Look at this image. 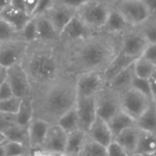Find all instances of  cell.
<instances>
[{"label": "cell", "instance_id": "6da1fadb", "mask_svg": "<svg viewBox=\"0 0 156 156\" xmlns=\"http://www.w3.org/2000/svg\"><path fill=\"white\" fill-rule=\"evenodd\" d=\"M121 36L99 31L68 44L58 45L64 73L77 76L105 71L120 52Z\"/></svg>", "mask_w": 156, "mask_h": 156}, {"label": "cell", "instance_id": "7a4b0ae2", "mask_svg": "<svg viewBox=\"0 0 156 156\" xmlns=\"http://www.w3.org/2000/svg\"><path fill=\"white\" fill-rule=\"evenodd\" d=\"M30 98L34 116L49 123H56L67 111L76 104V76L63 73L52 83L33 92Z\"/></svg>", "mask_w": 156, "mask_h": 156}, {"label": "cell", "instance_id": "3957f363", "mask_svg": "<svg viewBox=\"0 0 156 156\" xmlns=\"http://www.w3.org/2000/svg\"><path fill=\"white\" fill-rule=\"evenodd\" d=\"M32 88V93L48 86L63 75L58 45L38 41L28 43L22 61Z\"/></svg>", "mask_w": 156, "mask_h": 156}, {"label": "cell", "instance_id": "277c9868", "mask_svg": "<svg viewBox=\"0 0 156 156\" xmlns=\"http://www.w3.org/2000/svg\"><path fill=\"white\" fill-rule=\"evenodd\" d=\"M112 7L110 0H90L76 10V15L92 31H102Z\"/></svg>", "mask_w": 156, "mask_h": 156}, {"label": "cell", "instance_id": "5b68a950", "mask_svg": "<svg viewBox=\"0 0 156 156\" xmlns=\"http://www.w3.org/2000/svg\"><path fill=\"white\" fill-rule=\"evenodd\" d=\"M112 4L132 27H139L152 13L145 0H116Z\"/></svg>", "mask_w": 156, "mask_h": 156}, {"label": "cell", "instance_id": "8992f818", "mask_svg": "<svg viewBox=\"0 0 156 156\" xmlns=\"http://www.w3.org/2000/svg\"><path fill=\"white\" fill-rule=\"evenodd\" d=\"M67 136L68 133H66L58 123H51L42 147L40 149L31 150V155H64Z\"/></svg>", "mask_w": 156, "mask_h": 156}, {"label": "cell", "instance_id": "52a82bcc", "mask_svg": "<svg viewBox=\"0 0 156 156\" xmlns=\"http://www.w3.org/2000/svg\"><path fill=\"white\" fill-rule=\"evenodd\" d=\"M107 85L104 71H90L76 76L77 97H96Z\"/></svg>", "mask_w": 156, "mask_h": 156}, {"label": "cell", "instance_id": "ba28073f", "mask_svg": "<svg viewBox=\"0 0 156 156\" xmlns=\"http://www.w3.org/2000/svg\"><path fill=\"white\" fill-rule=\"evenodd\" d=\"M148 41L138 27H131L121 35L120 51L134 59L142 56Z\"/></svg>", "mask_w": 156, "mask_h": 156}, {"label": "cell", "instance_id": "9c48e42d", "mask_svg": "<svg viewBox=\"0 0 156 156\" xmlns=\"http://www.w3.org/2000/svg\"><path fill=\"white\" fill-rule=\"evenodd\" d=\"M121 109L135 122L153 103L147 96L132 88L120 95Z\"/></svg>", "mask_w": 156, "mask_h": 156}, {"label": "cell", "instance_id": "30bf717a", "mask_svg": "<svg viewBox=\"0 0 156 156\" xmlns=\"http://www.w3.org/2000/svg\"><path fill=\"white\" fill-rule=\"evenodd\" d=\"M28 43L22 39H11L0 44V66L7 69L21 64L26 55Z\"/></svg>", "mask_w": 156, "mask_h": 156}, {"label": "cell", "instance_id": "8fae6325", "mask_svg": "<svg viewBox=\"0 0 156 156\" xmlns=\"http://www.w3.org/2000/svg\"><path fill=\"white\" fill-rule=\"evenodd\" d=\"M6 80L9 83L15 96L20 99L30 98L32 88L28 76L22 64H16L5 69Z\"/></svg>", "mask_w": 156, "mask_h": 156}, {"label": "cell", "instance_id": "7c38bea8", "mask_svg": "<svg viewBox=\"0 0 156 156\" xmlns=\"http://www.w3.org/2000/svg\"><path fill=\"white\" fill-rule=\"evenodd\" d=\"M97 116L109 121L121 110L120 96L107 86L96 96Z\"/></svg>", "mask_w": 156, "mask_h": 156}, {"label": "cell", "instance_id": "4fadbf2b", "mask_svg": "<svg viewBox=\"0 0 156 156\" xmlns=\"http://www.w3.org/2000/svg\"><path fill=\"white\" fill-rule=\"evenodd\" d=\"M76 110L80 121V128L87 133L97 118L96 97H77Z\"/></svg>", "mask_w": 156, "mask_h": 156}, {"label": "cell", "instance_id": "5bb4252c", "mask_svg": "<svg viewBox=\"0 0 156 156\" xmlns=\"http://www.w3.org/2000/svg\"><path fill=\"white\" fill-rule=\"evenodd\" d=\"M92 32L81 20L80 18L75 15L71 20L64 27V28L59 33V42L58 45L68 44L70 42L77 41L79 39L84 38Z\"/></svg>", "mask_w": 156, "mask_h": 156}, {"label": "cell", "instance_id": "9a60e30c", "mask_svg": "<svg viewBox=\"0 0 156 156\" xmlns=\"http://www.w3.org/2000/svg\"><path fill=\"white\" fill-rule=\"evenodd\" d=\"M37 22V40L48 45H58L59 34L45 14L33 16Z\"/></svg>", "mask_w": 156, "mask_h": 156}, {"label": "cell", "instance_id": "2e32d148", "mask_svg": "<svg viewBox=\"0 0 156 156\" xmlns=\"http://www.w3.org/2000/svg\"><path fill=\"white\" fill-rule=\"evenodd\" d=\"M44 14L48 16L59 34L64 27L76 15V9L66 5L54 2L52 6Z\"/></svg>", "mask_w": 156, "mask_h": 156}, {"label": "cell", "instance_id": "e0dca14e", "mask_svg": "<svg viewBox=\"0 0 156 156\" xmlns=\"http://www.w3.org/2000/svg\"><path fill=\"white\" fill-rule=\"evenodd\" d=\"M50 124L39 117H33L27 126L28 145L31 150L40 149L42 147Z\"/></svg>", "mask_w": 156, "mask_h": 156}, {"label": "cell", "instance_id": "ac0fdd59", "mask_svg": "<svg viewBox=\"0 0 156 156\" xmlns=\"http://www.w3.org/2000/svg\"><path fill=\"white\" fill-rule=\"evenodd\" d=\"M133 62L107 81L106 86L119 96L133 88V82L135 77Z\"/></svg>", "mask_w": 156, "mask_h": 156}, {"label": "cell", "instance_id": "d6986e66", "mask_svg": "<svg viewBox=\"0 0 156 156\" xmlns=\"http://www.w3.org/2000/svg\"><path fill=\"white\" fill-rule=\"evenodd\" d=\"M87 134L90 139L104 146H107L113 140V136L107 121L98 116L87 131Z\"/></svg>", "mask_w": 156, "mask_h": 156}, {"label": "cell", "instance_id": "ffe728a7", "mask_svg": "<svg viewBox=\"0 0 156 156\" xmlns=\"http://www.w3.org/2000/svg\"><path fill=\"white\" fill-rule=\"evenodd\" d=\"M131 27L132 26L127 22L124 16L113 6L112 4V7L108 16V18L106 20L102 31H105L110 34L121 36Z\"/></svg>", "mask_w": 156, "mask_h": 156}, {"label": "cell", "instance_id": "44dd1931", "mask_svg": "<svg viewBox=\"0 0 156 156\" xmlns=\"http://www.w3.org/2000/svg\"><path fill=\"white\" fill-rule=\"evenodd\" d=\"M140 132L141 130L136 125H133L123 130L114 138V140H116L124 148L128 156L134 155L135 154L139 141Z\"/></svg>", "mask_w": 156, "mask_h": 156}, {"label": "cell", "instance_id": "7402d4cb", "mask_svg": "<svg viewBox=\"0 0 156 156\" xmlns=\"http://www.w3.org/2000/svg\"><path fill=\"white\" fill-rule=\"evenodd\" d=\"M88 138L87 133L81 129H77L68 133L64 155L80 156Z\"/></svg>", "mask_w": 156, "mask_h": 156}, {"label": "cell", "instance_id": "603a6c76", "mask_svg": "<svg viewBox=\"0 0 156 156\" xmlns=\"http://www.w3.org/2000/svg\"><path fill=\"white\" fill-rule=\"evenodd\" d=\"M0 16L18 31L22 29L31 17L25 10L17 9L10 5L0 12Z\"/></svg>", "mask_w": 156, "mask_h": 156}, {"label": "cell", "instance_id": "cb8c5ba5", "mask_svg": "<svg viewBox=\"0 0 156 156\" xmlns=\"http://www.w3.org/2000/svg\"><path fill=\"white\" fill-rule=\"evenodd\" d=\"M107 122L112 133L113 139L123 130L135 125V121L130 115L124 112L122 109L114 116H112Z\"/></svg>", "mask_w": 156, "mask_h": 156}, {"label": "cell", "instance_id": "d4e9b609", "mask_svg": "<svg viewBox=\"0 0 156 156\" xmlns=\"http://www.w3.org/2000/svg\"><path fill=\"white\" fill-rule=\"evenodd\" d=\"M156 154V134L141 130L134 155Z\"/></svg>", "mask_w": 156, "mask_h": 156}, {"label": "cell", "instance_id": "484cf974", "mask_svg": "<svg viewBox=\"0 0 156 156\" xmlns=\"http://www.w3.org/2000/svg\"><path fill=\"white\" fill-rule=\"evenodd\" d=\"M135 125L144 132L156 134V106L154 102L136 120Z\"/></svg>", "mask_w": 156, "mask_h": 156}, {"label": "cell", "instance_id": "4316f807", "mask_svg": "<svg viewBox=\"0 0 156 156\" xmlns=\"http://www.w3.org/2000/svg\"><path fill=\"white\" fill-rule=\"evenodd\" d=\"M33 117H34V110H33L31 98L23 99L19 110L15 114V123L21 127L27 128Z\"/></svg>", "mask_w": 156, "mask_h": 156}, {"label": "cell", "instance_id": "83f0119b", "mask_svg": "<svg viewBox=\"0 0 156 156\" xmlns=\"http://www.w3.org/2000/svg\"><path fill=\"white\" fill-rule=\"evenodd\" d=\"M134 60H135L134 58H130L120 51L117 57L113 59V61L108 67V69L104 71L107 81L111 80L112 77H114L116 74H118L120 71L124 69L126 67H128L130 64H132Z\"/></svg>", "mask_w": 156, "mask_h": 156}, {"label": "cell", "instance_id": "f1b7e54d", "mask_svg": "<svg viewBox=\"0 0 156 156\" xmlns=\"http://www.w3.org/2000/svg\"><path fill=\"white\" fill-rule=\"evenodd\" d=\"M58 123L66 133H70L80 128V121L76 106L74 105L71 109L67 111L56 122Z\"/></svg>", "mask_w": 156, "mask_h": 156}, {"label": "cell", "instance_id": "f546056e", "mask_svg": "<svg viewBox=\"0 0 156 156\" xmlns=\"http://www.w3.org/2000/svg\"><path fill=\"white\" fill-rule=\"evenodd\" d=\"M134 72L137 77L144 79H150V77L156 71V65L143 57H139L133 62Z\"/></svg>", "mask_w": 156, "mask_h": 156}, {"label": "cell", "instance_id": "4dcf8cb0", "mask_svg": "<svg viewBox=\"0 0 156 156\" xmlns=\"http://www.w3.org/2000/svg\"><path fill=\"white\" fill-rule=\"evenodd\" d=\"M148 43H156V13L151 15L138 27Z\"/></svg>", "mask_w": 156, "mask_h": 156}, {"label": "cell", "instance_id": "1f68e13d", "mask_svg": "<svg viewBox=\"0 0 156 156\" xmlns=\"http://www.w3.org/2000/svg\"><path fill=\"white\" fill-rule=\"evenodd\" d=\"M80 156H107L106 146L88 136Z\"/></svg>", "mask_w": 156, "mask_h": 156}, {"label": "cell", "instance_id": "d6a6232c", "mask_svg": "<svg viewBox=\"0 0 156 156\" xmlns=\"http://www.w3.org/2000/svg\"><path fill=\"white\" fill-rule=\"evenodd\" d=\"M5 146V156H23L31 154V149L29 145L23 143L6 140Z\"/></svg>", "mask_w": 156, "mask_h": 156}, {"label": "cell", "instance_id": "836d02e7", "mask_svg": "<svg viewBox=\"0 0 156 156\" xmlns=\"http://www.w3.org/2000/svg\"><path fill=\"white\" fill-rule=\"evenodd\" d=\"M5 133L7 140L23 143L28 145V134L27 127H21L15 123Z\"/></svg>", "mask_w": 156, "mask_h": 156}, {"label": "cell", "instance_id": "e575fe53", "mask_svg": "<svg viewBox=\"0 0 156 156\" xmlns=\"http://www.w3.org/2000/svg\"><path fill=\"white\" fill-rule=\"evenodd\" d=\"M21 39L20 31L16 30L11 26L6 20L0 16V42L11 40V39Z\"/></svg>", "mask_w": 156, "mask_h": 156}, {"label": "cell", "instance_id": "d590c367", "mask_svg": "<svg viewBox=\"0 0 156 156\" xmlns=\"http://www.w3.org/2000/svg\"><path fill=\"white\" fill-rule=\"evenodd\" d=\"M20 38L27 43L37 40V22L35 16H31L20 30Z\"/></svg>", "mask_w": 156, "mask_h": 156}, {"label": "cell", "instance_id": "8d00e7d4", "mask_svg": "<svg viewBox=\"0 0 156 156\" xmlns=\"http://www.w3.org/2000/svg\"><path fill=\"white\" fill-rule=\"evenodd\" d=\"M22 100L23 99L16 96H13L11 98L0 101V112L15 115L20 108Z\"/></svg>", "mask_w": 156, "mask_h": 156}, {"label": "cell", "instance_id": "74e56055", "mask_svg": "<svg viewBox=\"0 0 156 156\" xmlns=\"http://www.w3.org/2000/svg\"><path fill=\"white\" fill-rule=\"evenodd\" d=\"M133 88L137 90L138 91L142 92L145 96H147L149 99L152 100V92H151V86H150V81L148 79H144L137 77L135 75L133 82ZM153 101V100H152Z\"/></svg>", "mask_w": 156, "mask_h": 156}, {"label": "cell", "instance_id": "f35d334b", "mask_svg": "<svg viewBox=\"0 0 156 156\" xmlns=\"http://www.w3.org/2000/svg\"><path fill=\"white\" fill-rule=\"evenodd\" d=\"M106 150L107 156H128L124 148L114 139L106 146Z\"/></svg>", "mask_w": 156, "mask_h": 156}, {"label": "cell", "instance_id": "ab89813d", "mask_svg": "<svg viewBox=\"0 0 156 156\" xmlns=\"http://www.w3.org/2000/svg\"><path fill=\"white\" fill-rule=\"evenodd\" d=\"M13 124H15V115L0 112V132L5 133Z\"/></svg>", "mask_w": 156, "mask_h": 156}, {"label": "cell", "instance_id": "60d3db41", "mask_svg": "<svg viewBox=\"0 0 156 156\" xmlns=\"http://www.w3.org/2000/svg\"><path fill=\"white\" fill-rule=\"evenodd\" d=\"M143 58L152 61L156 62V43H149L147 47L145 48L144 51L143 52L142 56Z\"/></svg>", "mask_w": 156, "mask_h": 156}, {"label": "cell", "instance_id": "b9f144b4", "mask_svg": "<svg viewBox=\"0 0 156 156\" xmlns=\"http://www.w3.org/2000/svg\"><path fill=\"white\" fill-rule=\"evenodd\" d=\"M54 2H55V0H39L33 16L44 14L45 12H47L52 6Z\"/></svg>", "mask_w": 156, "mask_h": 156}, {"label": "cell", "instance_id": "7bdbcfd3", "mask_svg": "<svg viewBox=\"0 0 156 156\" xmlns=\"http://www.w3.org/2000/svg\"><path fill=\"white\" fill-rule=\"evenodd\" d=\"M13 96H15V95L13 93V90H12L9 83L7 82L6 77H5V80H4V82L0 86V101L11 98Z\"/></svg>", "mask_w": 156, "mask_h": 156}, {"label": "cell", "instance_id": "ee69618b", "mask_svg": "<svg viewBox=\"0 0 156 156\" xmlns=\"http://www.w3.org/2000/svg\"><path fill=\"white\" fill-rule=\"evenodd\" d=\"M88 1H90V0H55V2H57V3L66 5L68 6L75 8L76 10L78 7H80L81 5H83L84 3H86Z\"/></svg>", "mask_w": 156, "mask_h": 156}, {"label": "cell", "instance_id": "f6af8a7d", "mask_svg": "<svg viewBox=\"0 0 156 156\" xmlns=\"http://www.w3.org/2000/svg\"><path fill=\"white\" fill-rule=\"evenodd\" d=\"M39 0H24V4H25V8H26V11L27 13L32 16L35 10H36V7L37 5V3H38Z\"/></svg>", "mask_w": 156, "mask_h": 156}, {"label": "cell", "instance_id": "bcb514c9", "mask_svg": "<svg viewBox=\"0 0 156 156\" xmlns=\"http://www.w3.org/2000/svg\"><path fill=\"white\" fill-rule=\"evenodd\" d=\"M149 81H150V86H151L152 100H153V102L156 104V71L150 77Z\"/></svg>", "mask_w": 156, "mask_h": 156}, {"label": "cell", "instance_id": "7dc6e473", "mask_svg": "<svg viewBox=\"0 0 156 156\" xmlns=\"http://www.w3.org/2000/svg\"><path fill=\"white\" fill-rule=\"evenodd\" d=\"M10 5H12L13 7H16V8H17V9L25 10V11H26L24 0H11ZM26 12H27V11H26Z\"/></svg>", "mask_w": 156, "mask_h": 156}, {"label": "cell", "instance_id": "c3c4849f", "mask_svg": "<svg viewBox=\"0 0 156 156\" xmlns=\"http://www.w3.org/2000/svg\"><path fill=\"white\" fill-rule=\"evenodd\" d=\"M151 9L152 13H156V0H145Z\"/></svg>", "mask_w": 156, "mask_h": 156}, {"label": "cell", "instance_id": "681fc988", "mask_svg": "<svg viewBox=\"0 0 156 156\" xmlns=\"http://www.w3.org/2000/svg\"><path fill=\"white\" fill-rule=\"evenodd\" d=\"M11 3V0H0V12L7 7Z\"/></svg>", "mask_w": 156, "mask_h": 156}, {"label": "cell", "instance_id": "f907efd6", "mask_svg": "<svg viewBox=\"0 0 156 156\" xmlns=\"http://www.w3.org/2000/svg\"><path fill=\"white\" fill-rule=\"evenodd\" d=\"M5 77H6V71H5V69H3L0 71V86L5 80Z\"/></svg>", "mask_w": 156, "mask_h": 156}, {"label": "cell", "instance_id": "816d5d0a", "mask_svg": "<svg viewBox=\"0 0 156 156\" xmlns=\"http://www.w3.org/2000/svg\"><path fill=\"white\" fill-rule=\"evenodd\" d=\"M5 143L0 144V156H5Z\"/></svg>", "mask_w": 156, "mask_h": 156}, {"label": "cell", "instance_id": "f5cc1de1", "mask_svg": "<svg viewBox=\"0 0 156 156\" xmlns=\"http://www.w3.org/2000/svg\"><path fill=\"white\" fill-rule=\"evenodd\" d=\"M6 140H7V138H6L5 133H3V132H0V144L5 143Z\"/></svg>", "mask_w": 156, "mask_h": 156}, {"label": "cell", "instance_id": "db71d44e", "mask_svg": "<svg viewBox=\"0 0 156 156\" xmlns=\"http://www.w3.org/2000/svg\"><path fill=\"white\" fill-rule=\"evenodd\" d=\"M2 69H3V68H2V67H1V66H0V71H1V70H2Z\"/></svg>", "mask_w": 156, "mask_h": 156}, {"label": "cell", "instance_id": "11a10c76", "mask_svg": "<svg viewBox=\"0 0 156 156\" xmlns=\"http://www.w3.org/2000/svg\"><path fill=\"white\" fill-rule=\"evenodd\" d=\"M110 1H112V2H114V1H116V0H110Z\"/></svg>", "mask_w": 156, "mask_h": 156}, {"label": "cell", "instance_id": "9f6ffc18", "mask_svg": "<svg viewBox=\"0 0 156 156\" xmlns=\"http://www.w3.org/2000/svg\"><path fill=\"white\" fill-rule=\"evenodd\" d=\"M155 65H156V62H155Z\"/></svg>", "mask_w": 156, "mask_h": 156}, {"label": "cell", "instance_id": "6f0895ef", "mask_svg": "<svg viewBox=\"0 0 156 156\" xmlns=\"http://www.w3.org/2000/svg\"><path fill=\"white\" fill-rule=\"evenodd\" d=\"M0 44H1V42H0Z\"/></svg>", "mask_w": 156, "mask_h": 156}, {"label": "cell", "instance_id": "680465c9", "mask_svg": "<svg viewBox=\"0 0 156 156\" xmlns=\"http://www.w3.org/2000/svg\"><path fill=\"white\" fill-rule=\"evenodd\" d=\"M155 106H156V104H155Z\"/></svg>", "mask_w": 156, "mask_h": 156}]
</instances>
